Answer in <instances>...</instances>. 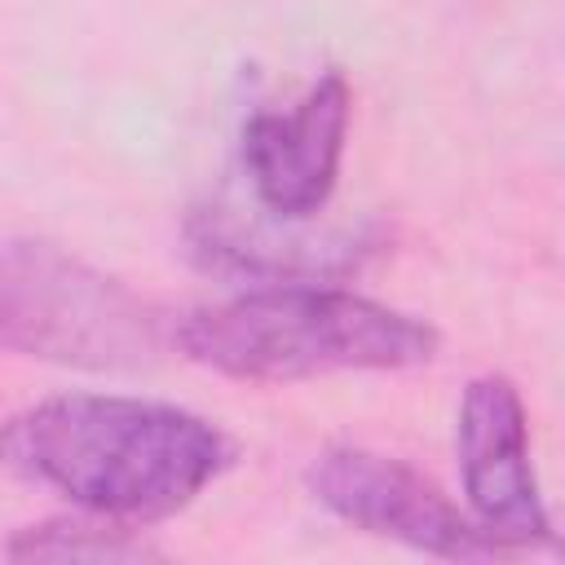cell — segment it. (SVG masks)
<instances>
[{
	"label": "cell",
	"mask_w": 565,
	"mask_h": 565,
	"mask_svg": "<svg viewBox=\"0 0 565 565\" xmlns=\"http://www.w3.org/2000/svg\"><path fill=\"white\" fill-rule=\"evenodd\" d=\"M234 463V441L194 411L66 393L0 424V468L66 494L102 521H159Z\"/></svg>",
	"instance_id": "cell-1"
},
{
	"label": "cell",
	"mask_w": 565,
	"mask_h": 565,
	"mask_svg": "<svg viewBox=\"0 0 565 565\" xmlns=\"http://www.w3.org/2000/svg\"><path fill=\"white\" fill-rule=\"evenodd\" d=\"M177 344L199 366L234 380L282 384L331 371H402L437 353L424 318L335 287H265L177 327Z\"/></svg>",
	"instance_id": "cell-2"
},
{
	"label": "cell",
	"mask_w": 565,
	"mask_h": 565,
	"mask_svg": "<svg viewBox=\"0 0 565 565\" xmlns=\"http://www.w3.org/2000/svg\"><path fill=\"white\" fill-rule=\"evenodd\" d=\"M0 349L75 371H141L163 353V313L53 243L4 238Z\"/></svg>",
	"instance_id": "cell-3"
},
{
	"label": "cell",
	"mask_w": 565,
	"mask_h": 565,
	"mask_svg": "<svg viewBox=\"0 0 565 565\" xmlns=\"http://www.w3.org/2000/svg\"><path fill=\"white\" fill-rule=\"evenodd\" d=\"M309 486L318 503H327L340 521L397 539L406 547L450 556V561H486L499 556V543L477 530L428 477L406 468L402 459L362 450V446H331L309 468Z\"/></svg>",
	"instance_id": "cell-4"
},
{
	"label": "cell",
	"mask_w": 565,
	"mask_h": 565,
	"mask_svg": "<svg viewBox=\"0 0 565 565\" xmlns=\"http://www.w3.org/2000/svg\"><path fill=\"white\" fill-rule=\"evenodd\" d=\"M455 450L463 494L481 534H490L499 547H530L552 539V521L539 499V477L530 463L525 406L512 380L477 375L463 388Z\"/></svg>",
	"instance_id": "cell-5"
},
{
	"label": "cell",
	"mask_w": 565,
	"mask_h": 565,
	"mask_svg": "<svg viewBox=\"0 0 565 565\" xmlns=\"http://www.w3.org/2000/svg\"><path fill=\"white\" fill-rule=\"evenodd\" d=\"M349 106L344 75L327 71L287 115L265 110L243 128V163L269 216L309 221L327 207L344 159Z\"/></svg>",
	"instance_id": "cell-6"
},
{
	"label": "cell",
	"mask_w": 565,
	"mask_h": 565,
	"mask_svg": "<svg viewBox=\"0 0 565 565\" xmlns=\"http://www.w3.org/2000/svg\"><path fill=\"white\" fill-rule=\"evenodd\" d=\"M194 256H203L216 269L230 274H265V278H300V274H340L358 265V238H327V243H300V238H269L260 230H247L225 207H207L190 221Z\"/></svg>",
	"instance_id": "cell-7"
},
{
	"label": "cell",
	"mask_w": 565,
	"mask_h": 565,
	"mask_svg": "<svg viewBox=\"0 0 565 565\" xmlns=\"http://www.w3.org/2000/svg\"><path fill=\"white\" fill-rule=\"evenodd\" d=\"M13 561H141L154 556L141 539H132L119 521L97 525V521H44L26 525L9 543Z\"/></svg>",
	"instance_id": "cell-8"
}]
</instances>
